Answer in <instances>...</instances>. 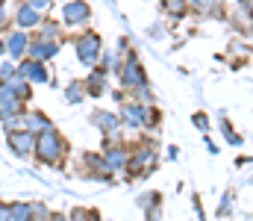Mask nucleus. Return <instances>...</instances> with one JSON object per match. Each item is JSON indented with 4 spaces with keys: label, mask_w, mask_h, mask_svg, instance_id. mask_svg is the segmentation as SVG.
Masks as SVG:
<instances>
[{
    "label": "nucleus",
    "mask_w": 253,
    "mask_h": 221,
    "mask_svg": "<svg viewBox=\"0 0 253 221\" xmlns=\"http://www.w3.org/2000/svg\"><path fill=\"white\" fill-rule=\"evenodd\" d=\"M68 150V145L62 142V136L59 133H53V130H44L39 139H36V156L44 162V165H59V159H62V153Z\"/></svg>",
    "instance_id": "nucleus-1"
},
{
    "label": "nucleus",
    "mask_w": 253,
    "mask_h": 221,
    "mask_svg": "<svg viewBox=\"0 0 253 221\" xmlns=\"http://www.w3.org/2000/svg\"><path fill=\"white\" fill-rule=\"evenodd\" d=\"M74 50H77V56H80L83 65H94L97 56H100V36H97V33H83V36H77V39H74Z\"/></svg>",
    "instance_id": "nucleus-2"
},
{
    "label": "nucleus",
    "mask_w": 253,
    "mask_h": 221,
    "mask_svg": "<svg viewBox=\"0 0 253 221\" xmlns=\"http://www.w3.org/2000/svg\"><path fill=\"white\" fill-rule=\"evenodd\" d=\"M6 142H9V147H12L18 156H27V153L36 150V136H33L30 130H9Z\"/></svg>",
    "instance_id": "nucleus-3"
},
{
    "label": "nucleus",
    "mask_w": 253,
    "mask_h": 221,
    "mask_svg": "<svg viewBox=\"0 0 253 221\" xmlns=\"http://www.w3.org/2000/svg\"><path fill=\"white\" fill-rule=\"evenodd\" d=\"M121 83L124 86H144V68L138 65V59L135 56H126L124 65H121Z\"/></svg>",
    "instance_id": "nucleus-4"
},
{
    "label": "nucleus",
    "mask_w": 253,
    "mask_h": 221,
    "mask_svg": "<svg viewBox=\"0 0 253 221\" xmlns=\"http://www.w3.org/2000/svg\"><path fill=\"white\" fill-rule=\"evenodd\" d=\"M21 80H33V83H47L50 77H47V68L42 65V62H36V59H27L24 65H21V74H18Z\"/></svg>",
    "instance_id": "nucleus-5"
},
{
    "label": "nucleus",
    "mask_w": 253,
    "mask_h": 221,
    "mask_svg": "<svg viewBox=\"0 0 253 221\" xmlns=\"http://www.w3.org/2000/svg\"><path fill=\"white\" fill-rule=\"evenodd\" d=\"M91 18V9H88V3H83V0H74V3H68L65 6V21L68 24H85Z\"/></svg>",
    "instance_id": "nucleus-6"
},
{
    "label": "nucleus",
    "mask_w": 253,
    "mask_h": 221,
    "mask_svg": "<svg viewBox=\"0 0 253 221\" xmlns=\"http://www.w3.org/2000/svg\"><path fill=\"white\" fill-rule=\"evenodd\" d=\"M56 50H59V44H56V42H33V44L27 47L30 59H36V62H44V59L56 56Z\"/></svg>",
    "instance_id": "nucleus-7"
},
{
    "label": "nucleus",
    "mask_w": 253,
    "mask_h": 221,
    "mask_svg": "<svg viewBox=\"0 0 253 221\" xmlns=\"http://www.w3.org/2000/svg\"><path fill=\"white\" fill-rule=\"evenodd\" d=\"M3 47L9 50V56H21V53L30 47V36H27V33H9Z\"/></svg>",
    "instance_id": "nucleus-8"
},
{
    "label": "nucleus",
    "mask_w": 253,
    "mask_h": 221,
    "mask_svg": "<svg viewBox=\"0 0 253 221\" xmlns=\"http://www.w3.org/2000/svg\"><path fill=\"white\" fill-rule=\"evenodd\" d=\"M18 24H21V27H36V24H42V12H36L30 3H24V6L18 9Z\"/></svg>",
    "instance_id": "nucleus-9"
},
{
    "label": "nucleus",
    "mask_w": 253,
    "mask_h": 221,
    "mask_svg": "<svg viewBox=\"0 0 253 221\" xmlns=\"http://www.w3.org/2000/svg\"><path fill=\"white\" fill-rule=\"evenodd\" d=\"M103 77H106L103 71H94L88 80H85V86H83V88H88V94H91V97H100V94L106 91V83H103Z\"/></svg>",
    "instance_id": "nucleus-10"
},
{
    "label": "nucleus",
    "mask_w": 253,
    "mask_h": 221,
    "mask_svg": "<svg viewBox=\"0 0 253 221\" xmlns=\"http://www.w3.org/2000/svg\"><path fill=\"white\" fill-rule=\"evenodd\" d=\"M94 124H103V127H100L103 133H115V130L121 127L118 115H109V112H94Z\"/></svg>",
    "instance_id": "nucleus-11"
},
{
    "label": "nucleus",
    "mask_w": 253,
    "mask_h": 221,
    "mask_svg": "<svg viewBox=\"0 0 253 221\" xmlns=\"http://www.w3.org/2000/svg\"><path fill=\"white\" fill-rule=\"evenodd\" d=\"M30 213H33L30 204H15V207H12V221H27Z\"/></svg>",
    "instance_id": "nucleus-12"
},
{
    "label": "nucleus",
    "mask_w": 253,
    "mask_h": 221,
    "mask_svg": "<svg viewBox=\"0 0 253 221\" xmlns=\"http://www.w3.org/2000/svg\"><path fill=\"white\" fill-rule=\"evenodd\" d=\"M165 9L174 12V15H183V12L189 9V3H186V0H165Z\"/></svg>",
    "instance_id": "nucleus-13"
},
{
    "label": "nucleus",
    "mask_w": 253,
    "mask_h": 221,
    "mask_svg": "<svg viewBox=\"0 0 253 221\" xmlns=\"http://www.w3.org/2000/svg\"><path fill=\"white\" fill-rule=\"evenodd\" d=\"M65 94H68V100H71V103H74V100H80V97H83V83H80V86H77V83H71Z\"/></svg>",
    "instance_id": "nucleus-14"
},
{
    "label": "nucleus",
    "mask_w": 253,
    "mask_h": 221,
    "mask_svg": "<svg viewBox=\"0 0 253 221\" xmlns=\"http://www.w3.org/2000/svg\"><path fill=\"white\" fill-rule=\"evenodd\" d=\"M12 74H15V68H12V65H6V62H3V68H0V77H3V80H6V77H12Z\"/></svg>",
    "instance_id": "nucleus-15"
},
{
    "label": "nucleus",
    "mask_w": 253,
    "mask_h": 221,
    "mask_svg": "<svg viewBox=\"0 0 253 221\" xmlns=\"http://www.w3.org/2000/svg\"><path fill=\"white\" fill-rule=\"evenodd\" d=\"M194 121H197V127H200V130H209V127H206V124H209V118H206V115H197Z\"/></svg>",
    "instance_id": "nucleus-16"
},
{
    "label": "nucleus",
    "mask_w": 253,
    "mask_h": 221,
    "mask_svg": "<svg viewBox=\"0 0 253 221\" xmlns=\"http://www.w3.org/2000/svg\"><path fill=\"white\" fill-rule=\"evenodd\" d=\"M6 21H9V18H6V6L0 3V30H6Z\"/></svg>",
    "instance_id": "nucleus-17"
}]
</instances>
